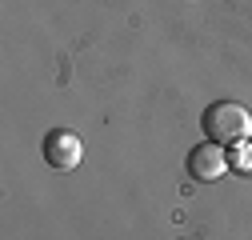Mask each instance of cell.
<instances>
[{
    "label": "cell",
    "mask_w": 252,
    "mask_h": 240,
    "mask_svg": "<svg viewBox=\"0 0 252 240\" xmlns=\"http://www.w3.org/2000/svg\"><path fill=\"white\" fill-rule=\"evenodd\" d=\"M200 124H204V136L212 144H240L252 136V112L236 100H216L204 108Z\"/></svg>",
    "instance_id": "obj_1"
},
{
    "label": "cell",
    "mask_w": 252,
    "mask_h": 240,
    "mask_svg": "<svg viewBox=\"0 0 252 240\" xmlns=\"http://www.w3.org/2000/svg\"><path fill=\"white\" fill-rule=\"evenodd\" d=\"M40 152H44V164H48V168L68 172V168H76V164L84 160V144H80V136L68 132V128H52V132L44 136V144H40Z\"/></svg>",
    "instance_id": "obj_2"
},
{
    "label": "cell",
    "mask_w": 252,
    "mask_h": 240,
    "mask_svg": "<svg viewBox=\"0 0 252 240\" xmlns=\"http://www.w3.org/2000/svg\"><path fill=\"white\" fill-rule=\"evenodd\" d=\"M228 172V152H224V144H196V148H188V176L200 180V184H212V180H220Z\"/></svg>",
    "instance_id": "obj_3"
},
{
    "label": "cell",
    "mask_w": 252,
    "mask_h": 240,
    "mask_svg": "<svg viewBox=\"0 0 252 240\" xmlns=\"http://www.w3.org/2000/svg\"><path fill=\"white\" fill-rule=\"evenodd\" d=\"M240 152H244V156H240L236 164H240V168H252V144H244V140H240Z\"/></svg>",
    "instance_id": "obj_4"
}]
</instances>
